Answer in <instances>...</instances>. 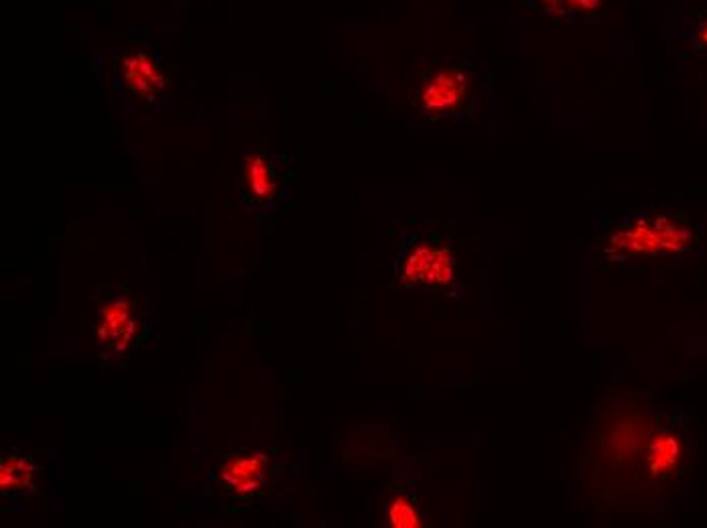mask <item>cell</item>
Segmentation results:
<instances>
[{"mask_svg":"<svg viewBox=\"0 0 707 528\" xmlns=\"http://www.w3.org/2000/svg\"><path fill=\"white\" fill-rule=\"evenodd\" d=\"M283 154L256 149L244 154L238 173V197L250 209L273 208L285 192Z\"/></svg>","mask_w":707,"mask_h":528,"instance_id":"obj_1","label":"cell"},{"mask_svg":"<svg viewBox=\"0 0 707 528\" xmlns=\"http://www.w3.org/2000/svg\"><path fill=\"white\" fill-rule=\"evenodd\" d=\"M692 230L659 216L654 220H638L628 230L612 237V251L623 254H673L685 251L692 242Z\"/></svg>","mask_w":707,"mask_h":528,"instance_id":"obj_2","label":"cell"},{"mask_svg":"<svg viewBox=\"0 0 707 528\" xmlns=\"http://www.w3.org/2000/svg\"><path fill=\"white\" fill-rule=\"evenodd\" d=\"M116 70L126 94L142 108H151L166 94V71L161 68V61L151 54L128 51L118 59Z\"/></svg>","mask_w":707,"mask_h":528,"instance_id":"obj_3","label":"cell"},{"mask_svg":"<svg viewBox=\"0 0 707 528\" xmlns=\"http://www.w3.org/2000/svg\"><path fill=\"white\" fill-rule=\"evenodd\" d=\"M470 84V73L461 64L440 66L421 88V108L430 116H447L466 102Z\"/></svg>","mask_w":707,"mask_h":528,"instance_id":"obj_4","label":"cell"},{"mask_svg":"<svg viewBox=\"0 0 707 528\" xmlns=\"http://www.w3.org/2000/svg\"><path fill=\"white\" fill-rule=\"evenodd\" d=\"M401 275L407 285H447L454 278V256L444 246L419 242L404 256Z\"/></svg>","mask_w":707,"mask_h":528,"instance_id":"obj_5","label":"cell"},{"mask_svg":"<svg viewBox=\"0 0 707 528\" xmlns=\"http://www.w3.org/2000/svg\"><path fill=\"white\" fill-rule=\"evenodd\" d=\"M137 334V321L133 306L123 299L114 297L100 309L98 318L96 340L100 348L109 354H125L133 337Z\"/></svg>","mask_w":707,"mask_h":528,"instance_id":"obj_6","label":"cell"},{"mask_svg":"<svg viewBox=\"0 0 707 528\" xmlns=\"http://www.w3.org/2000/svg\"><path fill=\"white\" fill-rule=\"evenodd\" d=\"M37 466L25 449H9L0 459V492L16 498L33 492Z\"/></svg>","mask_w":707,"mask_h":528,"instance_id":"obj_7","label":"cell"},{"mask_svg":"<svg viewBox=\"0 0 707 528\" xmlns=\"http://www.w3.org/2000/svg\"><path fill=\"white\" fill-rule=\"evenodd\" d=\"M266 472V456L259 451H250L244 456L228 459L223 468L224 486L236 494L256 492L264 484Z\"/></svg>","mask_w":707,"mask_h":528,"instance_id":"obj_8","label":"cell"},{"mask_svg":"<svg viewBox=\"0 0 707 528\" xmlns=\"http://www.w3.org/2000/svg\"><path fill=\"white\" fill-rule=\"evenodd\" d=\"M681 459H683V447L675 435L661 433L652 439L649 458H647V466L652 475L663 478L675 472L680 468Z\"/></svg>","mask_w":707,"mask_h":528,"instance_id":"obj_9","label":"cell"},{"mask_svg":"<svg viewBox=\"0 0 707 528\" xmlns=\"http://www.w3.org/2000/svg\"><path fill=\"white\" fill-rule=\"evenodd\" d=\"M389 525L395 528H419L421 527V515L417 510L415 502L407 496H397L389 504Z\"/></svg>","mask_w":707,"mask_h":528,"instance_id":"obj_10","label":"cell"},{"mask_svg":"<svg viewBox=\"0 0 707 528\" xmlns=\"http://www.w3.org/2000/svg\"><path fill=\"white\" fill-rule=\"evenodd\" d=\"M549 11H571V13H592L600 9L604 0H539Z\"/></svg>","mask_w":707,"mask_h":528,"instance_id":"obj_11","label":"cell"},{"mask_svg":"<svg viewBox=\"0 0 707 528\" xmlns=\"http://www.w3.org/2000/svg\"><path fill=\"white\" fill-rule=\"evenodd\" d=\"M695 42L699 43L704 49H707V19L695 28Z\"/></svg>","mask_w":707,"mask_h":528,"instance_id":"obj_12","label":"cell"}]
</instances>
